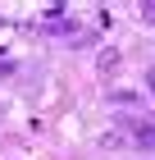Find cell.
<instances>
[{
  "label": "cell",
  "instance_id": "3957f363",
  "mask_svg": "<svg viewBox=\"0 0 155 160\" xmlns=\"http://www.w3.org/2000/svg\"><path fill=\"white\" fill-rule=\"evenodd\" d=\"M146 87H151V96H155V73H146Z\"/></svg>",
  "mask_w": 155,
  "mask_h": 160
},
{
  "label": "cell",
  "instance_id": "7a4b0ae2",
  "mask_svg": "<svg viewBox=\"0 0 155 160\" xmlns=\"http://www.w3.org/2000/svg\"><path fill=\"white\" fill-rule=\"evenodd\" d=\"M142 18H146V23H155V5H142Z\"/></svg>",
  "mask_w": 155,
  "mask_h": 160
},
{
  "label": "cell",
  "instance_id": "6da1fadb",
  "mask_svg": "<svg viewBox=\"0 0 155 160\" xmlns=\"http://www.w3.org/2000/svg\"><path fill=\"white\" fill-rule=\"evenodd\" d=\"M132 137L142 147H155V123H132Z\"/></svg>",
  "mask_w": 155,
  "mask_h": 160
}]
</instances>
